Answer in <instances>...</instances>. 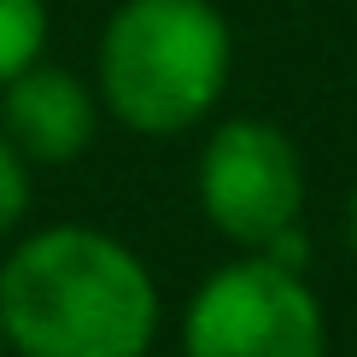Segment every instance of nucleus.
<instances>
[{
	"instance_id": "nucleus-1",
	"label": "nucleus",
	"mask_w": 357,
	"mask_h": 357,
	"mask_svg": "<svg viewBox=\"0 0 357 357\" xmlns=\"http://www.w3.org/2000/svg\"><path fill=\"white\" fill-rule=\"evenodd\" d=\"M0 328L12 357H153L165 293L129 241L94 222H41L0 258Z\"/></svg>"
},
{
	"instance_id": "nucleus-2",
	"label": "nucleus",
	"mask_w": 357,
	"mask_h": 357,
	"mask_svg": "<svg viewBox=\"0 0 357 357\" xmlns=\"http://www.w3.org/2000/svg\"><path fill=\"white\" fill-rule=\"evenodd\" d=\"M234 29L217 0H117L94 47V88L112 123L176 141L222 106Z\"/></svg>"
},
{
	"instance_id": "nucleus-3",
	"label": "nucleus",
	"mask_w": 357,
	"mask_h": 357,
	"mask_svg": "<svg viewBox=\"0 0 357 357\" xmlns=\"http://www.w3.org/2000/svg\"><path fill=\"white\" fill-rule=\"evenodd\" d=\"M182 357H328V310L299 264L241 252L182 305Z\"/></svg>"
},
{
	"instance_id": "nucleus-4",
	"label": "nucleus",
	"mask_w": 357,
	"mask_h": 357,
	"mask_svg": "<svg viewBox=\"0 0 357 357\" xmlns=\"http://www.w3.org/2000/svg\"><path fill=\"white\" fill-rule=\"evenodd\" d=\"M193 199L229 246L270 252L305 222L310 176L299 141L270 117H222L199 146Z\"/></svg>"
},
{
	"instance_id": "nucleus-5",
	"label": "nucleus",
	"mask_w": 357,
	"mask_h": 357,
	"mask_svg": "<svg viewBox=\"0 0 357 357\" xmlns=\"http://www.w3.org/2000/svg\"><path fill=\"white\" fill-rule=\"evenodd\" d=\"M100 88L82 82L70 65L36 59L0 88V129L29 158V170H65L100 141Z\"/></svg>"
},
{
	"instance_id": "nucleus-6",
	"label": "nucleus",
	"mask_w": 357,
	"mask_h": 357,
	"mask_svg": "<svg viewBox=\"0 0 357 357\" xmlns=\"http://www.w3.org/2000/svg\"><path fill=\"white\" fill-rule=\"evenodd\" d=\"M47 59V0H0V88Z\"/></svg>"
},
{
	"instance_id": "nucleus-7",
	"label": "nucleus",
	"mask_w": 357,
	"mask_h": 357,
	"mask_svg": "<svg viewBox=\"0 0 357 357\" xmlns=\"http://www.w3.org/2000/svg\"><path fill=\"white\" fill-rule=\"evenodd\" d=\"M29 205H36V170L0 129V241H12L29 222Z\"/></svg>"
},
{
	"instance_id": "nucleus-8",
	"label": "nucleus",
	"mask_w": 357,
	"mask_h": 357,
	"mask_svg": "<svg viewBox=\"0 0 357 357\" xmlns=\"http://www.w3.org/2000/svg\"><path fill=\"white\" fill-rule=\"evenodd\" d=\"M0 357H12V351H6V328H0Z\"/></svg>"
}]
</instances>
